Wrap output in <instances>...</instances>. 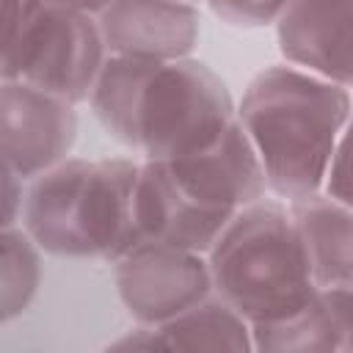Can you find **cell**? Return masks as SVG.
<instances>
[{
    "label": "cell",
    "mask_w": 353,
    "mask_h": 353,
    "mask_svg": "<svg viewBox=\"0 0 353 353\" xmlns=\"http://www.w3.org/2000/svg\"><path fill=\"white\" fill-rule=\"evenodd\" d=\"M88 108L102 130L141 160L204 152L234 121L232 91L212 66L193 55L176 61L108 55Z\"/></svg>",
    "instance_id": "obj_1"
},
{
    "label": "cell",
    "mask_w": 353,
    "mask_h": 353,
    "mask_svg": "<svg viewBox=\"0 0 353 353\" xmlns=\"http://www.w3.org/2000/svg\"><path fill=\"white\" fill-rule=\"evenodd\" d=\"M212 292L248 323L301 309L317 290L281 199L240 207L204 254Z\"/></svg>",
    "instance_id": "obj_4"
},
{
    "label": "cell",
    "mask_w": 353,
    "mask_h": 353,
    "mask_svg": "<svg viewBox=\"0 0 353 353\" xmlns=\"http://www.w3.org/2000/svg\"><path fill=\"white\" fill-rule=\"evenodd\" d=\"M160 163L190 201L212 212L234 215L240 207L270 196L262 163L237 119L210 149Z\"/></svg>",
    "instance_id": "obj_8"
},
{
    "label": "cell",
    "mask_w": 353,
    "mask_h": 353,
    "mask_svg": "<svg viewBox=\"0 0 353 353\" xmlns=\"http://www.w3.org/2000/svg\"><path fill=\"white\" fill-rule=\"evenodd\" d=\"M97 25L108 55L143 61L188 58L201 36L199 3L188 0H110Z\"/></svg>",
    "instance_id": "obj_9"
},
{
    "label": "cell",
    "mask_w": 353,
    "mask_h": 353,
    "mask_svg": "<svg viewBox=\"0 0 353 353\" xmlns=\"http://www.w3.org/2000/svg\"><path fill=\"white\" fill-rule=\"evenodd\" d=\"M350 85L284 61L251 77L234 102V119L262 163L270 196L292 201L320 190L334 146L350 132Z\"/></svg>",
    "instance_id": "obj_2"
},
{
    "label": "cell",
    "mask_w": 353,
    "mask_h": 353,
    "mask_svg": "<svg viewBox=\"0 0 353 353\" xmlns=\"http://www.w3.org/2000/svg\"><path fill=\"white\" fill-rule=\"evenodd\" d=\"M77 105L25 83L0 80V160L25 182L72 154Z\"/></svg>",
    "instance_id": "obj_7"
},
{
    "label": "cell",
    "mask_w": 353,
    "mask_h": 353,
    "mask_svg": "<svg viewBox=\"0 0 353 353\" xmlns=\"http://www.w3.org/2000/svg\"><path fill=\"white\" fill-rule=\"evenodd\" d=\"M22 199H25V179L17 176L0 160V229H8V226L19 223Z\"/></svg>",
    "instance_id": "obj_18"
},
{
    "label": "cell",
    "mask_w": 353,
    "mask_h": 353,
    "mask_svg": "<svg viewBox=\"0 0 353 353\" xmlns=\"http://www.w3.org/2000/svg\"><path fill=\"white\" fill-rule=\"evenodd\" d=\"M317 287L353 284V207L323 193L284 201Z\"/></svg>",
    "instance_id": "obj_13"
},
{
    "label": "cell",
    "mask_w": 353,
    "mask_h": 353,
    "mask_svg": "<svg viewBox=\"0 0 353 353\" xmlns=\"http://www.w3.org/2000/svg\"><path fill=\"white\" fill-rule=\"evenodd\" d=\"M41 287V248L17 223L0 229V325L22 317Z\"/></svg>",
    "instance_id": "obj_15"
},
{
    "label": "cell",
    "mask_w": 353,
    "mask_h": 353,
    "mask_svg": "<svg viewBox=\"0 0 353 353\" xmlns=\"http://www.w3.org/2000/svg\"><path fill=\"white\" fill-rule=\"evenodd\" d=\"M207 8L232 28H270L287 0H204Z\"/></svg>",
    "instance_id": "obj_16"
},
{
    "label": "cell",
    "mask_w": 353,
    "mask_h": 353,
    "mask_svg": "<svg viewBox=\"0 0 353 353\" xmlns=\"http://www.w3.org/2000/svg\"><path fill=\"white\" fill-rule=\"evenodd\" d=\"M141 160L66 157L28 179L19 226L61 259L113 262L135 245L132 201Z\"/></svg>",
    "instance_id": "obj_3"
},
{
    "label": "cell",
    "mask_w": 353,
    "mask_h": 353,
    "mask_svg": "<svg viewBox=\"0 0 353 353\" xmlns=\"http://www.w3.org/2000/svg\"><path fill=\"white\" fill-rule=\"evenodd\" d=\"M105 58L108 50L97 17L50 0H25L0 47V80L25 83L83 105Z\"/></svg>",
    "instance_id": "obj_5"
},
{
    "label": "cell",
    "mask_w": 353,
    "mask_h": 353,
    "mask_svg": "<svg viewBox=\"0 0 353 353\" xmlns=\"http://www.w3.org/2000/svg\"><path fill=\"white\" fill-rule=\"evenodd\" d=\"M55 6H63V8H72V11H83V14H91L97 17L110 0H50Z\"/></svg>",
    "instance_id": "obj_21"
},
{
    "label": "cell",
    "mask_w": 353,
    "mask_h": 353,
    "mask_svg": "<svg viewBox=\"0 0 353 353\" xmlns=\"http://www.w3.org/2000/svg\"><path fill=\"white\" fill-rule=\"evenodd\" d=\"M22 6H25V0H0V47L6 44V39H8V33H11L19 11H22Z\"/></svg>",
    "instance_id": "obj_20"
},
{
    "label": "cell",
    "mask_w": 353,
    "mask_h": 353,
    "mask_svg": "<svg viewBox=\"0 0 353 353\" xmlns=\"http://www.w3.org/2000/svg\"><path fill=\"white\" fill-rule=\"evenodd\" d=\"M108 347L113 350H168L157 325H143V323H135L124 336H119L116 342H110Z\"/></svg>",
    "instance_id": "obj_19"
},
{
    "label": "cell",
    "mask_w": 353,
    "mask_h": 353,
    "mask_svg": "<svg viewBox=\"0 0 353 353\" xmlns=\"http://www.w3.org/2000/svg\"><path fill=\"white\" fill-rule=\"evenodd\" d=\"M350 132H345L339 138V143L334 146L331 157H328V165L323 171V179H320V190L323 196L339 201V204H347L353 207V193H350Z\"/></svg>",
    "instance_id": "obj_17"
},
{
    "label": "cell",
    "mask_w": 353,
    "mask_h": 353,
    "mask_svg": "<svg viewBox=\"0 0 353 353\" xmlns=\"http://www.w3.org/2000/svg\"><path fill=\"white\" fill-rule=\"evenodd\" d=\"M188 3H199V0H188Z\"/></svg>",
    "instance_id": "obj_22"
},
{
    "label": "cell",
    "mask_w": 353,
    "mask_h": 353,
    "mask_svg": "<svg viewBox=\"0 0 353 353\" xmlns=\"http://www.w3.org/2000/svg\"><path fill=\"white\" fill-rule=\"evenodd\" d=\"M157 331L168 350H251V323L215 292L157 325Z\"/></svg>",
    "instance_id": "obj_14"
},
{
    "label": "cell",
    "mask_w": 353,
    "mask_h": 353,
    "mask_svg": "<svg viewBox=\"0 0 353 353\" xmlns=\"http://www.w3.org/2000/svg\"><path fill=\"white\" fill-rule=\"evenodd\" d=\"M229 218L232 215L212 212L190 201L160 160H141L132 201L135 243L152 240L207 254Z\"/></svg>",
    "instance_id": "obj_11"
},
{
    "label": "cell",
    "mask_w": 353,
    "mask_h": 353,
    "mask_svg": "<svg viewBox=\"0 0 353 353\" xmlns=\"http://www.w3.org/2000/svg\"><path fill=\"white\" fill-rule=\"evenodd\" d=\"M353 347V284L317 287L295 312L251 323V350L347 353Z\"/></svg>",
    "instance_id": "obj_12"
},
{
    "label": "cell",
    "mask_w": 353,
    "mask_h": 353,
    "mask_svg": "<svg viewBox=\"0 0 353 353\" xmlns=\"http://www.w3.org/2000/svg\"><path fill=\"white\" fill-rule=\"evenodd\" d=\"M113 265L121 306L132 323L163 325L212 292L204 254L165 243H135Z\"/></svg>",
    "instance_id": "obj_6"
},
{
    "label": "cell",
    "mask_w": 353,
    "mask_h": 353,
    "mask_svg": "<svg viewBox=\"0 0 353 353\" xmlns=\"http://www.w3.org/2000/svg\"><path fill=\"white\" fill-rule=\"evenodd\" d=\"M273 28L284 63L353 85V0H287Z\"/></svg>",
    "instance_id": "obj_10"
}]
</instances>
